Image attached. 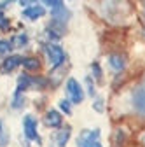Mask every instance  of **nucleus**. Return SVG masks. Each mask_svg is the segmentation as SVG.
I'll return each instance as SVG.
<instances>
[{
	"instance_id": "9d476101",
	"label": "nucleus",
	"mask_w": 145,
	"mask_h": 147,
	"mask_svg": "<svg viewBox=\"0 0 145 147\" xmlns=\"http://www.w3.org/2000/svg\"><path fill=\"white\" fill-rule=\"evenodd\" d=\"M131 103H133V109H135V112H138L140 116H143V84H138L135 89H133V93H131Z\"/></svg>"
},
{
	"instance_id": "2eb2a0df",
	"label": "nucleus",
	"mask_w": 145,
	"mask_h": 147,
	"mask_svg": "<svg viewBox=\"0 0 145 147\" xmlns=\"http://www.w3.org/2000/svg\"><path fill=\"white\" fill-rule=\"evenodd\" d=\"M26 93H23V91H14V95H12V98H11V107L14 109V110H21L25 105H26V96H25Z\"/></svg>"
},
{
	"instance_id": "1a4fd4ad",
	"label": "nucleus",
	"mask_w": 145,
	"mask_h": 147,
	"mask_svg": "<svg viewBox=\"0 0 145 147\" xmlns=\"http://www.w3.org/2000/svg\"><path fill=\"white\" fill-rule=\"evenodd\" d=\"M70 135H72V130L70 126H60L56 128V133L52 135V142L56 144V147H66L68 145V140H70Z\"/></svg>"
},
{
	"instance_id": "f03ea898",
	"label": "nucleus",
	"mask_w": 145,
	"mask_h": 147,
	"mask_svg": "<svg viewBox=\"0 0 145 147\" xmlns=\"http://www.w3.org/2000/svg\"><path fill=\"white\" fill-rule=\"evenodd\" d=\"M47 86H49L47 79L32 76V74H21V76L17 77V82H16V89L23 91V93H26L30 89H46Z\"/></svg>"
},
{
	"instance_id": "9b49d317",
	"label": "nucleus",
	"mask_w": 145,
	"mask_h": 147,
	"mask_svg": "<svg viewBox=\"0 0 145 147\" xmlns=\"http://www.w3.org/2000/svg\"><path fill=\"white\" fill-rule=\"evenodd\" d=\"M51 16H52V20L54 21H60V23H68V20L72 18V12L66 9V5H65V2L63 4H60V5H56V7H51Z\"/></svg>"
},
{
	"instance_id": "b1692460",
	"label": "nucleus",
	"mask_w": 145,
	"mask_h": 147,
	"mask_svg": "<svg viewBox=\"0 0 145 147\" xmlns=\"http://www.w3.org/2000/svg\"><path fill=\"white\" fill-rule=\"evenodd\" d=\"M42 2H44V5H47V7H56V5L63 4V0H42Z\"/></svg>"
},
{
	"instance_id": "5701e85b",
	"label": "nucleus",
	"mask_w": 145,
	"mask_h": 147,
	"mask_svg": "<svg viewBox=\"0 0 145 147\" xmlns=\"http://www.w3.org/2000/svg\"><path fill=\"white\" fill-rule=\"evenodd\" d=\"M86 88H87V93H89V96H95L96 95V91H95V81H93V77L91 76H87L86 77Z\"/></svg>"
},
{
	"instance_id": "aec40b11",
	"label": "nucleus",
	"mask_w": 145,
	"mask_h": 147,
	"mask_svg": "<svg viewBox=\"0 0 145 147\" xmlns=\"http://www.w3.org/2000/svg\"><path fill=\"white\" fill-rule=\"evenodd\" d=\"M12 44L9 40H0V56H7V54L12 53Z\"/></svg>"
},
{
	"instance_id": "7ed1b4c3",
	"label": "nucleus",
	"mask_w": 145,
	"mask_h": 147,
	"mask_svg": "<svg viewBox=\"0 0 145 147\" xmlns=\"http://www.w3.org/2000/svg\"><path fill=\"white\" fill-rule=\"evenodd\" d=\"M23 133H25V138L28 142H33V144H42V138L39 135V121L33 114H26L23 117Z\"/></svg>"
},
{
	"instance_id": "f3484780",
	"label": "nucleus",
	"mask_w": 145,
	"mask_h": 147,
	"mask_svg": "<svg viewBox=\"0 0 145 147\" xmlns=\"http://www.w3.org/2000/svg\"><path fill=\"white\" fill-rule=\"evenodd\" d=\"M91 77H93V81L95 82H101L103 81V70H101V67H100V63H91Z\"/></svg>"
},
{
	"instance_id": "412c9836",
	"label": "nucleus",
	"mask_w": 145,
	"mask_h": 147,
	"mask_svg": "<svg viewBox=\"0 0 145 147\" xmlns=\"http://www.w3.org/2000/svg\"><path fill=\"white\" fill-rule=\"evenodd\" d=\"M58 110H61L63 114H66V116H70L72 114V102L66 98V100H61L60 103H58Z\"/></svg>"
},
{
	"instance_id": "a211bd4d",
	"label": "nucleus",
	"mask_w": 145,
	"mask_h": 147,
	"mask_svg": "<svg viewBox=\"0 0 145 147\" xmlns=\"http://www.w3.org/2000/svg\"><path fill=\"white\" fill-rule=\"evenodd\" d=\"M0 30L9 32L11 30V20L5 16V9H0Z\"/></svg>"
},
{
	"instance_id": "20e7f679",
	"label": "nucleus",
	"mask_w": 145,
	"mask_h": 147,
	"mask_svg": "<svg viewBox=\"0 0 145 147\" xmlns=\"http://www.w3.org/2000/svg\"><path fill=\"white\" fill-rule=\"evenodd\" d=\"M65 91H66V96L72 103H82L84 96H86V91L82 88V84L75 79V77H68L66 84H65Z\"/></svg>"
},
{
	"instance_id": "ddd939ff",
	"label": "nucleus",
	"mask_w": 145,
	"mask_h": 147,
	"mask_svg": "<svg viewBox=\"0 0 145 147\" xmlns=\"http://www.w3.org/2000/svg\"><path fill=\"white\" fill-rule=\"evenodd\" d=\"M108 67L112 68V72L114 74H121L124 68H126V60H124V56L122 54H110L108 56Z\"/></svg>"
},
{
	"instance_id": "4be33fe9",
	"label": "nucleus",
	"mask_w": 145,
	"mask_h": 147,
	"mask_svg": "<svg viewBox=\"0 0 145 147\" xmlns=\"http://www.w3.org/2000/svg\"><path fill=\"white\" fill-rule=\"evenodd\" d=\"M93 109L96 110V112H103L105 110V102L100 95H95L93 96Z\"/></svg>"
},
{
	"instance_id": "0eeeda50",
	"label": "nucleus",
	"mask_w": 145,
	"mask_h": 147,
	"mask_svg": "<svg viewBox=\"0 0 145 147\" xmlns=\"http://www.w3.org/2000/svg\"><path fill=\"white\" fill-rule=\"evenodd\" d=\"M46 14V7L44 5H39V4H32V5H25L21 16L28 21H37Z\"/></svg>"
},
{
	"instance_id": "423d86ee",
	"label": "nucleus",
	"mask_w": 145,
	"mask_h": 147,
	"mask_svg": "<svg viewBox=\"0 0 145 147\" xmlns=\"http://www.w3.org/2000/svg\"><path fill=\"white\" fill-rule=\"evenodd\" d=\"M44 33L47 35V40L49 42H58L61 37L65 35V23H60V21H54L52 20V23L46 26Z\"/></svg>"
},
{
	"instance_id": "393cba45",
	"label": "nucleus",
	"mask_w": 145,
	"mask_h": 147,
	"mask_svg": "<svg viewBox=\"0 0 145 147\" xmlns=\"http://www.w3.org/2000/svg\"><path fill=\"white\" fill-rule=\"evenodd\" d=\"M17 2H19V4L25 7V5H32V4H35L37 0H17Z\"/></svg>"
},
{
	"instance_id": "f257e3e1",
	"label": "nucleus",
	"mask_w": 145,
	"mask_h": 147,
	"mask_svg": "<svg viewBox=\"0 0 145 147\" xmlns=\"http://www.w3.org/2000/svg\"><path fill=\"white\" fill-rule=\"evenodd\" d=\"M42 49H44V54H46V58L49 60L52 70H58L61 65H65L66 53H65V49L60 44H56V42H44Z\"/></svg>"
},
{
	"instance_id": "6e6552de",
	"label": "nucleus",
	"mask_w": 145,
	"mask_h": 147,
	"mask_svg": "<svg viewBox=\"0 0 145 147\" xmlns=\"http://www.w3.org/2000/svg\"><path fill=\"white\" fill-rule=\"evenodd\" d=\"M44 126L47 128H60L63 126V116L58 109H49L47 112L44 114Z\"/></svg>"
},
{
	"instance_id": "dca6fc26",
	"label": "nucleus",
	"mask_w": 145,
	"mask_h": 147,
	"mask_svg": "<svg viewBox=\"0 0 145 147\" xmlns=\"http://www.w3.org/2000/svg\"><path fill=\"white\" fill-rule=\"evenodd\" d=\"M28 40H30L28 33H19V35L12 37L9 42L12 44V47H25V46H28Z\"/></svg>"
},
{
	"instance_id": "39448f33",
	"label": "nucleus",
	"mask_w": 145,
	"mask_h": 147,
	"mask_svg": "<svg viewBox=\"0 0 145 147\" xmlns=\"http://www.w3.org/2000/svg\"><path fill=\"white\" fill-rule=\"evenodd\" d=\"M100 128H95V130H84L79 135V147H103L100 144Z\"/></svg>"
},
{
	"instance_id": "6ab92c4d",
	"label": "nucleus",
	"mask_w": 145,
	"mask_h": 147,
	"mask_svg": "<svg viewBox=\"0 0 145 147\" xmlns=\"http://www.w3.org/2000/svg\"><path fill=\"white\" fill-rule=\"evenodd\" d=\"M9 144V133H7V128L4 124V121L0 119V147H5Z\"/></svg>"
},
{
	"instance_id": "4468645a",
	"label": "nucleus",
	"mask_w": 145,
	"mask_h": 147,
	"mask_svg": "<svg viewBox=\"0 0 145 147\" xmlns=\"http://www.w3.org/2000/svg\"><path fill=\"white\" fill-rule=\"evenodd\" d=\"M21 67L26 72H39L42 63H40L39 58H35V56H26V58H21Z\"/></svg>"
},
{
	"instance_id": "f8f14e48",
	"label": "nucleus",
	"mask_w": 145,
	"mask_h": 147,
	"mask_svg": "<svg viewBox=\"0 0 145 147\" xmlns=\"http://www.w3.org/2000/svg\"><path fill=\"white\" fill-rule=\"evenodd\" d=\"M21 58L19 54H7L5 60L2 61V72L4 74H12L16 68L21 67Z\"/></svg>"
}]
</instances>
